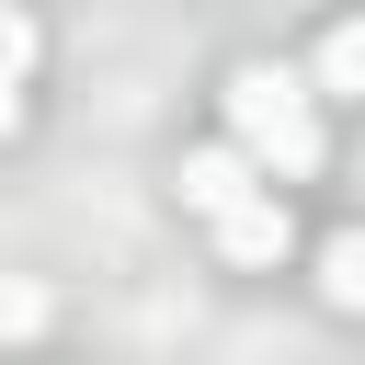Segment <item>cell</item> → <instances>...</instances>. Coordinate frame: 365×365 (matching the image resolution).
I'll list each match as a JSON object with an SVG mask.
<instances>
[{"instance_id":"obj_5","label":"cell","mask_w":365,"mask_h":365,"mask_svg":"<svg viewBox=\"0 0 365 365\" xmlns=\"http://www.w3.org/2000/svg\"><path fill=\"white\" fill-rule=\"evenodd\" d=\"M319 297H331L342 319H365V228H342V240H319Z\"/></svg>"},{"instance_id":"obj_1","label":"cell","mask_w":365,"mask_h":365,"mask_svg":"<svg viewBox=\"0 0 365 365\" xmlns=\"http://www.w3.org/2000/svg\"><path fill=\"white\" fill-rule=\"evenodd\" d=\"M228 148H251L262 182H308V171L331 160V137H319V91H308L297 68H274V57L228 68Z\"/></svg>"},{"instance_id":"obj_8","label":"cell","mask_w":365,"mask_h":365,"mask_svg":"<svg viewBox=\"0 0 365 365\" xmlns=\"http://www.w3.org/2000/svg\"><path fill=\"white\" fill-rule=\"evenodd\" d=\"M11 125H23V80H0V137H11Z\"/></svg>"},{"instance_id":"obj_6","label":"cell","mask_w":365,"mask_h":365,"mask_svg":"<svg viewBox=\"0 0 365 365\" xmlns=\"http://www.w3.org/2000/svg\"><path fill=\"white\" fill-rule=\"evenodd\" d=\"M46 331V285H0V342H34Z\"/></svg>"},{"instance_id":"obj_7","label":"cell","mask_w":365,"mask_h":365,"mask_svg":"<svg viewBox=\"0 0 365 365\" xmlns=\"http://www.w3.org/2000/svg\"><path fill=\"white\" fill-rule=\"evenodd\" d=\"M23 68H34V23H23V11H0V80H23Z\"/></svg>"},{"instance_id":"obj_4","label":"cell","mask_w":365,"mask_h":365,"mask_svg":"<svg viewBox=\"0 0 365 365\" xmlns=\"http://www.w3.org/2000/svg\"><path fill=\"white\" fill-rule=\"evenodd\" d=\"M308 91H354V103H365V23H331V34H319Z\"/></svg>"},{"instance_id":"obj_3","label":"cell","mask_w":365,"mask_h":365,"mask_svg":"<svg viewBox=\"0 0 365 365\" xmlns=\"http://www.w3.org/2000/svg\"><path fill=\"white\" fill-rule=\"evenodd\" d=\"M285 251H297V217H285V194H251V205L217 228V262H251V274H262V262H285Z\"/></svg>"},{"instance_id":"obj_2","label":"cell","mask_w":365,"mask_h":365,"mask_svg":"<svg viewBox=\"0 0 365 365\" xmlns=\"http://www.w3.org/2000/svg\"><path fill=\"white\" fill-rule=\"evenodd\" d=\"M251 194H274V182L251 171V148H194V160H182V205H194L205 228H228Z\"/></svg>"}]
</instances>
